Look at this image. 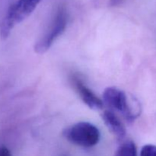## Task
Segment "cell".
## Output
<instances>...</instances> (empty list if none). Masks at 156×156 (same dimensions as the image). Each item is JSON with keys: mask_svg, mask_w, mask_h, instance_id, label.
Instances as JSON below:
<instances>
[{"mask_svg": "<svg viewBox=\"0 0 156 156\" xmlns=\"http://www.w3.org/2000/svg\"><path fill=\"white\" fill-rule=\"evenodd\" d=\"M42 0H17L8 9L0 24V36L5 40L12 29L30 16Z\"/></svg>", "mask_w": 156, "mask_h": 156, "instance_id": "cell-1", "label": "cell"}, {"mask_svg": "<svg viewBox=\"0 0 156 156\" xmlns=\"http://www.w3.org/2000/svg\"><path fill=\"white\" fill-rule=\"evenodd\" d=\"M103 102L111 109L122 114L128 122H133L140 115V105L133 108L126 93L115 87H109L104 91Z\"/></svg>", "mask_w": 156, "mask_h": 156, "instance_id": "cell-2", "label": "cell"}, {"mask_svg": "<svg viewBox=\"0 0 156 156\" xmlns=\"http://www.w3.org/2000/svg\"><path fill=\"white\" fill-rule=\"evenodd\" d=\"M62 136L73 144L83 148L93 147L100 140L99 129L88 122H79L66 128Z\"/></svg>", "mask_w": 156, "mask_h": 156, "instance_id": "cell-3", "label": "cell"}, {"mask_svg": "<svg viewBox=\"0 0 156 156\" xmlns=\"http://www.w3.org/2000/svg\"><path fill=\"white\" fill-rule=\"evenodd\" d=\"M68 23V13L64 6L59 7L56 15L47 31L41 36L34 45L35 53L43 54L51 47L53 43L65 31Z\"/></svg>", "mask_w": 156, "mask_h": 156, "instance_id": "cell-4", "label": "cell"}, {"mask_svg": "<svg viewBox=\"0 0 156 156\" xmlns=\"http://www.w3.org/2000/svg\"><path fill=\"white\" fill-rule=\"evenodd\" d=\"M72 83L82 101L92 110H101L104 102L77 76L72 77Z\"/></svg>", "mask_w": 156, "mask_h": 156, "instance_id": "cell-5", "label": "cell"}, {"mask_svg": "<svg viewBox=\"0 0 156 156\" xmlns=\"http://www.w3.org/2000/svg\"><path fill=\"white\" fill-rule=\"evenodd\" d=\"M101 117L110 132L114 134L119 141L123 140L126 136V128L123 122L114 114V111L107 110L102 114Z\"/></svg>", "mask_w": 156, "mask_h": 156, "instance_id": "cell-6", "label": "cell"}, {"mask_svg": "<svg viewBox=\"0 0 156 156\" xmlns=\"http://www.w3.org/2000/svg\"><path fill=\"white\" fill-rule=\"evenodd\" d=\"M114 156H137V149L135 143L127 140L121 143Z\"/></svg>", "mask_w": 156, "mask_h": 156, "instance_id": "cell-7", "label": "cell"}, {"mask_svg": "<svg viewBox=\"0 0 156 156\" xmlns=\"http://www.w3.org/2000/svg\"><path fill=\"white\" fill-rule=\"evenodd\" d=\"M140 156H156V146L152 144L145 145L140 151Z\"/></svg>", "mask_w": 156, "mask_h": 156, "instance_id": "cell-8", "label": "cell"}, {"mask_svg": "<svg viewBox=\"0 0 156 156\" xmlns=\"http://www.w3.org/2000/svg\"><path fill=\"white\" fill-rule=\"evenodd\" d=\"M126 1V0H109L108 5H109L110 7H117V6H120V5H122Z\"/></svg>", "mask_w": 156, "mask_h": 156, "instance_id": "cell-9", "label": "cell"}, {"mask_svg": "<svg viewBox=\"0 0 156 156\" xmlns=\"http://www.w3.org/2000/svg\"><path fill=\"white\" fill-rule=\"evenodd\" d=\"M0 156H12L8 148L4 146H0Z\"/></svg>", "mask_w": 156, "mask_h": 156, "instance_id": "cell-10", "label": "cell"}]
</instances>
